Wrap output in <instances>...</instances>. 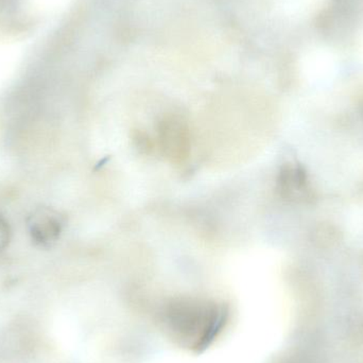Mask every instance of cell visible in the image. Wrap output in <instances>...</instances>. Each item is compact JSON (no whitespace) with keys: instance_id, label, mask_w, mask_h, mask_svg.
<instances>
[{"instance_id":"cell-1","label":"cell","mask_w":363,"mask_h":363,"mask_svg":"<svg viewBox=\"0 0 363 363\" xmlns=\"http://www.w3.org/2000/svg\"><path fill=\"white\" fill-rule=\"evenodd\" d=\"M62 228L61 215L50 207L35 209L28 219V230L32 241L40 247H51L59 239Z\"/></svg>"},{"instance_id":"cell-2","label":"cell","mask_w":363,"mask_h":363,"mask_svg":"<svg viewBox=\"0 0 363 363\" xmlns=\"http://www.w3.org/2000/svg\"><path fill=\"white\" fill-rule=\"evenodd\" d=\"M10 235V228H9L8 223H6V220L0 217V256L8 247Z\"/></svg>"}]
</instances>
